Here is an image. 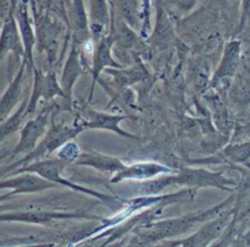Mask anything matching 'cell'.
Instances as JSON below:
<instances>
[{"label": "cell", "instance_id": "1", "mask_svg": "<svg viewBox=\"0 0 250 247\" xmlns=\"http://www.w3.org/2000/svg\"><path fill=\"white\" fill-rule=\"evenodd\" d=\"M237 182L233 179L225 175L224 171H211L205 168L182 166L176 174L163 175L153 179L149 182L143 181L139 185V191L144 196L160 195L165 188L171 186H181L183 188H217L231 192L232 187H236Z\"/></svg>", "mask_w": 250, "mask_h": 247}, {"label": "cell", "instance_id": "2", "mask_svg": "<svg viewBox=\"0 0 250 247\" xmlns=\"http://www.w3.org/2000/svg\"><path fill=\"white\" fill-rule=\"evenodd\" d=\"M231 201H233V197L226 198L221 203L207 210H200V212L190 213V214L172 218V219L151 222L148 224L141 225V227L138 229V237L142 242L151 244V242L163 241L165 239L167 240L171 237L180 236L193 229L195 225L205 224L207 222L221 214L225 208L229 207Z\"/></svg>", "mask_w": 250, "mask_h": 247}, {"label": "cell", "instance_id": "3", "mask_svg": "<svg viewBox=\"0 0 250 247\" xmlns=\"http://www.w3.org/2000/svg\"><path fill=\"white\" fill-rule=\"evenodd\" d=\"M66 165H67V164L63 163L62 160H60V159L55 157V158L37 160L34 161V163L29 164V165L16 169V170L12 171V175L20 173H36L38 174V175L43 176L46 180L51 181V182L58 183L60 187L70 188V190L75 191V192H80L83 193V195L90 196V197L95 198L98 202L104 203V204L107 205L110 209H114V208H117V209H119L122 204H126V203H124L125 201L116 197V196L110 195V193L100 192V191L93 190V188L85 187V186L82 185H78V183L73 182L72 180H68V179L63 178L62 171L63 169L66 168Z\"/></svg>", "mask_w": 250, "mask_h": 247}, {"label": "cell", "instance_id": "4", "mask_svg": "<svg viewBox=\"0 0 250 247\" xmlns=\"http://www.w3.org/2000/svg\"><path fill=\"white\" fill-rule=\"evenodd\" d=\"M83 132V130L78 126L77 124H56V122H51L50 127L46 131L45 136L42 138L38 146L31 152V153L26 154L23 158L19 159L16 163L11 164V165L2 166L1 173L2 178L6 176L7 173H12L16 169L22 168V166L29 165V164L34 163L37 160H43V159H48L49 156L58 152L60 147H62L66 142L75 139L78 135Z\"/></svg>", "mask_w": 250, "mask_h": 247}, {"label": "cell", "instance_id": "5", "mask_svg": "<svg viewBox=\"0 0 250 247\" xmlns=\"http://www.w3.org/2000/svg\"><path fill=\"white\" fill-rule=\"evenodd\" d=\"M1 222H17L27 224L46 225L54 222L70 219H90L100 220L99 217L85 212H62V210H44V209H27L2 212L0 215Z\"/></svg>", "mask_w": 250, "mask_h": 247}, {"label": "cell", "instance_id": "6", "mask_svg": "<svg viewBox=\"0 0 250 247\" xmlns=\"http://www.w3.org/2000/svg\"><path fill=\"white\" fill-rule=\"evenodd\" d=\"M51 110L45 109L38 114L37 116L32 117L28 121L24 122L20 131V139L16 146L12 148L11 152L6 154L9 159L19 156V154H28L38 146L39 142L45 136L46 131L50 127ZM5 156V157H6ZM4 157V158H5ZM1 158V159H4Z\"/></svg>", "mask_w": 250, "mask_h": 247}, {"label": "cell", "instance_id": "7", "mask_svg": "<svg viewBox=\"0 0 250 247\" xmlns=\"http://www.w3.org/2000/svg\"><path fill=\"white\" fill-rule=\"evenodd\" d=\"M32 72H33V85L29 93L27 115H33L37 112L41 100H53L56 97L66 99L65 92L59 82L55 71L50 70L48 72H43L41 68H37L36 66Z\"/></svg>", "mask_w": 250, "mask_h": 247}, {"label": "cell", "instance_id": "8", "mask_svg": "<svg viewBox=\"0 0 250 247\" xmlns=\"http://www.w3.org/2000/svg\"><path fill=\"white\" fill-rule=\"evenodd\" d=\"M0 188L2 191L11 190V192L2 193L0 197V201L4 202L6 198L14 197V196L43 192L51 188H60V186L36 173H20L2 178V180L0 181Z\"/></svg>", "mask_w": 250, "mask_h": 247}, {"label": "cell", "instance_id": "9", "mask_svg": "<svg viewBox=\"0 0 250 247\" xmlns=\"http://www.w3.org/2000/svg\"><path fill=\"white\" fill-rule=\"evenodd\" d=\"M129 115L114 114V112H99L94 109H87L84 114L78 119L76 124L84 131V130H104L116 134L117 136L125 137V138L138 139L136 135L128 131H125L121 127V122L124 120L129 119Z\"/></svg>", "mask_w": 250, "mask_h": 247}, {"label": "cell", "instance_id": "10", "mask_svg": "<svg viewBox=\"0 0 250 247\" xmlns=\"http://www.w3.org/2000/svg\"><path fill=\"white\" fill-rule=\"evenodd\" d=\"M232 219V212L227 210L209 220L198 230L195 234L188 236L180 242H173L172 245H181V247H209L210 244L219 239L220 235L229 227Z\"/></svg>", "mask_w": 250, "mask_h": 247}, {"label": "cell", "instance_id": "11", "mask_svg": "<svg viewBox=\"0 0 250 247\" xmlns=\"http://www.w3.org/2000/svg\"><path fill=\"white\" fill-rule=\"evenodd\" d=\"M173 169L158 161H137V163L126 165L121 171L115 174L110 180V183L117 185L122 181H149L163 175H168Z\"/></svg>", "mask_w": 250, "mask_h": 247}, {"label": "cell", "instance_id": "12", "mask_svg": "<svg viewBox=\"0 0 250 247\" xmlns=\"http://www.w3.org/2000/svg\"><path fill=\"white\" fill-rule=\"evenodd\" d=\"M112 45H114V39L104 38L100 41L98 46L95 48L94 56L92 60V67H90V73H92V85H90L89 93H88V103L92 100L93 93L97 82L100 83V73L103 71H106L107 68H124V64L119 63L112 55Z\"/></svg>", "mask_w": 250, "mask_h": 247}, {"label": "cell", "instance_id": "13", "mask_svg": "<svg viewBox=\"0 0 250 247\" xmlns=\"http://www.w3.org/2000/svg\"><path fill=\"white\" fill-rule=\"evenodd\" d=\"M241 65V43L232 41L226 44L216 70L214 71L210 82V88H215L222 81L234 77Z\"/></svg>", "mask_w": 250, "mask_h": 247}, {"label": "cell", "instance_id": "14", "mask_svg": "<svg viewBox=\"0 0 250 247\" xmlns=\"http://www.w3.org/2000/svg\"><path fill=\"white\" fill-rule=\"evenodd\" d=\"M83 72H84V65H83L81 50L80 48H77V44L73 43L65 61V65H63L60 80V85L65 92L66 102L68 103L70 109L72 107L73 88H75L78 78L83 75Z\"/></svg>", "mask_w": 250, "mask_h": 247}, {"label": "cell", "instance_id": "15", "mask_svg": "<svg viewBox=\"0 0 250 247\" xmlns=\"http://www.w3.org/2000/svg\"><path fill=\"white\" fill-rule=\"evenodd\" d=\"M250 159V142L246 143H231L217 153L207 158L189 159L192 165H217V164L246 163Z\"/></svg>", "mask_w": 250, "mask_h": 247}, {"label": "cell", "instance_id": "16", "mask_svg": "<svg viewBox=\"0 0 250 247\" xmlns=\"http://www.w3.org/2000/svg\"><path fill=\"white\" fill-rule=\"evenodd\" d=\"M27 68H28L27 61L22 60L20 64L19 71L2 93L1 100H0V121L1 122L6 120L22 102V86H23L24 72Z\"/></svg>", "mask_w": 250, "mask_h": 247}, {"label": "cell", "instance_id": "17", "mask_svg": "<svg viewBox=\"0 0 250 247\" xmlns=\"http://www.w3.org/2000/svg\"><path fill=\"white\" fill-rule=\"evenodd\" d=\"M106 73L114 78L117 88L120 90H126L137 83L144 82L150 77V72L139 56H137L136 63L132 66H125L124 68H107Z\"/></svg>", "mask_w": 250, "mask_h": 247}, {"label": "cell", "instance_id": "18", "mask_svg": "<svg viewBox=\"0 0 250 247\" xmlns=\"http://www.w3.org/2000/svg\"><path fill=\"white\" fill-rule=\"evenodd\" d=\"M75 165L88 166L104 174H117L126 166V164L117 157L98 153V152H82Z\"/></svg>", "mask_w": 250, "mask_h": 247}, {"label": "cell", "instance_id": "19", "mask_svg": "<svg viewBox=\"0 0 250 247\" xmlns=\"http://www.w3.org/2000/svg\"><path fill=\"white\" fill-rule=\"evenodd\" d=\"M28 102H29V94H26L22 99V102L20 103L19 107L14 110L11 115L7 117L6 120L1 122V126H0V139L4 141L6 137L11 136L15 132L21 131L22 126H23V121L28 115H27V108H28Z\"/></svg>", "mask_w": 250, "mask_h": 247}, {"label": "cell", "instance_id": "20", "mask_svg": "<svg viewBox=\"0 0 250 247\" xmlns=\"http://www.w3.org/2000/svg\"><path fill=\"white\" fill-rule=\"evenodd\" d=\"M0 48H1L0 49V56H1V59L5 58L6 53H12L17 59H22V60L26 56L23 42H21V39H20V34L14 23H10L2 31Z\"/></svg>", "mask_w": 250, "mask_h": 247}, {"label": "cell", "instance_id": "21", "mask_svg": "<svg viewBox=\"0 0 250 247\" xmlns=\"http://www.w3.org/2000/svg\"><path fill=\"white\" fill-rule=\"evenodd\" d=\"M205 100L209 104L210 109H211L212 120H214V125L216 129L219 130L220 134L229 136V110H227L226 105H225L224 100L220 98V95L210 94L205 97Z\"/></svg>", "mask_w": 250, "mask_h": 247}, {"label": "cell", "instance_id": "22", "mask_svg": "<svg viewBox=\"0 0 250 247\" xmlns=\"http://www.w3.org/2000/svg\"><path fill=\"white\" fill-rule=\"evenodd\" d=\"M229 97L238 105L248 104L250 102V76L247 73H239L232 82Z\"/></svg>", "mask_w": 250, "mask_h": 247}, {"label": "cell", "instance_id": "23", "mask_svg": "<svg viewBox=\"0 0 250 247\" xmlns=\"http://www.w3.org/2000/svg\"><path fill=\"white\" fill-rule=\"evenodd\" d=\"M190 77H192L193 86L195 90L203 93L207 92L208 88H210L212 75L209 72V65L205 60H199L195 63V66L190 71Z\"/></svg>", "mask_w": 250, "mask_h": 247}, {"label": "cell", "instance_id": "24", "mask_svg": "<svg viewBox=\"0 0 250 247\" xmlns=\"http://www.w3.org/2000/svg\"><path fill=\"white\" fill-rule=\"evenodd\" d=\"M81 154H82V151H81L80 144L75 139H71V141L66 142L56 152V158H59L68 165V164H75L81 157Z\"/></svg>", "mask_w": 250, "mask_h": 247}]
</instances>
